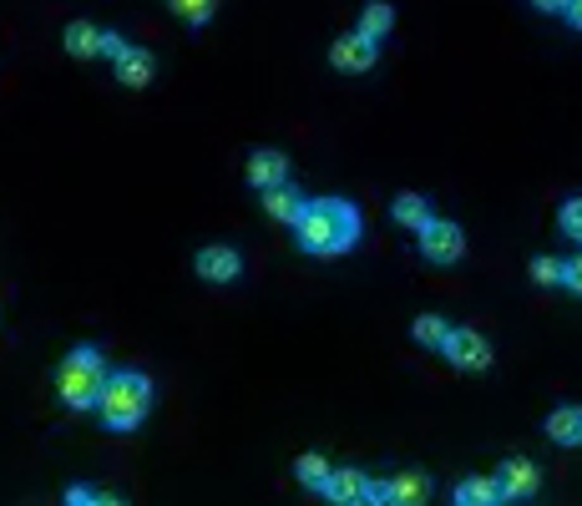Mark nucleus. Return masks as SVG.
<instances>
[{
    "label": "nucleus",
    "mask_w": 582,
    "mask_h": 506,
    "mask_svg": "<svg viewBox=\"0 0 582 506\" xmlns=\"http://www.w3.org/2000/svg\"><path fill=\"white\" fill-rule=\"evenodd\" d=\"M537 11H567V0H532Z\"/></svg>",
    "instance_id": "cd10ccee"
},
{
    "label": "nucleus",
    "mask_w": 582,
    "mask_h": 506,
    "mask_svg": "<svg viewBox=\"0 0 582 506\" xmlns=\"http://www.w3.org/2000/svg\"><path fill=\"white\" fill-rule=\"evenodd\" d=\"M66 51H71L76 61L97 56V51H102V31H97L92 21H71V26H66Z\"/></svg>",
    "instance_id": "f3484780"
},
{
    "label": "nucleus",
    "mask_w": 582,
    "mask_h": 506,
    "mask_svg": "<svg viewBox=\"0 0 582 506\" xmlns=\"http://www.w3.org/2000/svg\"><path fill=\"white\" fill-rule=\"evenodd\" d=\"M264 208H269V218H274V223H289V228H294V223L304 218V208H309V198H304L299 188H289V183H279V188H269V193H264Z\"/></svg>",
    "instance_id": "f8f14e48"
},
{
    "label": "nucleus",
    "mask_w": 582,
    "mask_h": 506,
    "mask_svg": "<svg viewBox=\"0 0 582 506\" xmlns=\"http://www.w3.org/2000/svg\"><path fill=\"white\" fill-rule=\"evenodd\" d=\"M390 213H395V223L410 228V233H426V228H431V203H426L421 193H400V198L390 203Z\"/></svg>",
    "instance_id": "4468645a"
},
{
    "label": "nucleus",
    "mask_w": 582,
    "mask_h": 506,
    "mask_svg": "<svg viewBox=\"0 0 582 506\" xmlns=\"http://www.w3.org/2000/svg\"><path fill=\"white\" fill-rule=\"evenodd\" d=\"M102 390H107V365H102L97 345H76L56 370L61 405L66 410H92V405H102Z\"/></svg>",
    "instance_id": "f03ea898"
},
{
    "label": "nucleus",
    "mask_w": 582,
    "mask_h": 506,
    "mask_svg": "<svg viewBox=\"0 0 582 506\" xmlns=\"http://www.w3.org/2000/svg\"><path fill=\"white\" fill-rule=\"evenodd\" d=\"M329 466L319 451H309V456H299V466H294V476H299V486H309V491H324V481H329Z\"/></svg>",
    "instance_id": "aec40b11"
},
{
    "label": "nucleus",
    "mask_w": 582,
    "mask_h": 506,
    "mask_svg": "<svg viewBox=\"0 0 582 506\" xmlns=\"http://www.w3.org/2000/svg\"><path fill=\"white\" fill-rule=\"evenodd\" d=\"M248 183H254L259 193H269V188L289 183V157H284V152H274V147L254 152V157H248Z\"/></svg>",
    "instance_id": "1a4fd4ad"
},
{
    "label": "nucleus",
    "mask_w": 582,
    "mask_h": 506,
    "mask_svg": "<svg viewBox=\"0 0 582 506\" xmlns=\"http://www.w3.org/2000/svg\"><path fill=\"white\" fill-rule=\"evenodd\" d=\"M238 274H243L238 248H228V243H208V248L198 253V279H203V284H233Z\"/></svg>",
    "instance_id": "6e6552de"
},
{
    "label": "nucleus",
    "mask_w": 582,
    "mask_h": 506,
    "mask_svg": "<svg viewBox=\"0 0 582 506\" xmlns=\"http://www.w3.org/2000/svg\"><path fill=\"white\" fill-rule=\"evenodd\" d=\"M562 16H567V21L582 31V0H567V11H562Z\"/></svg>",
    "instance_id": "bb28decb"
},
{
    "label": "nucleus",
    "mask_w": 582,
    "mask_h": 506,
    "mask_svg": "<svg viewBox=\"0 0 582 506\" xmlns=\"http://www.w3.org/2000/svg\"><path fill=\"white\" fill-rule=\"evenodd\" d=\"M122 51H127V41H122L117 31H102V56H112V61H117Z\"/></svg>",
    "instance_id": "a878e982"
},
{
    "label": "nucleus",
    "mask_w": 582,
    "mask_h": 506,
    "mask_svg": "<svg viewBox=\"0 0 582 506\" xmlns=\"http://www.w3.org/2000/svg\"><path fill=\"white\" fill-rule=\"evenodd\" d=\"M152 76H157V61H152V51H142V46H127V51L117 56V81H122V87L142 92Z\"/></svg>",
    "instance_id": "9b49d317"
},
{
    "label": "nucleus",
    "mask_w": 582,
    "mask_h": 506,
    "mask_svg": "<svg viewBox=\"0 0 582 506\" xmlns=\"http://www.w3.org/2000/svg\"><path fill=\"white\" fill-rule=\"evenodd\" d=\"M365 491H370V476L355 471V466H340V471H329V481H324L319 496L340 501V506H355V501H365Z\"/></svg>",
    "instance_id": "9d476101"
},
{
    "label": "nucleus",
    "mask_w": 582,
    "mask_h": 506,
    "mask_svg": "<svg viewBox=\"0 0 582 506\" xmlns=\"http://www.w3.org/2000/svg\"><path fill=\"white\" fill-rule=\"evenodd\" d=\"M66 501H71V506H97V501H117V496H107V491H97V486H71Z\"/></svg>",
    "instance_id": "b1692460"
},
{
    "label": "nucleus",
    "mask_w": 582,
    "mask_h": 506,
    "mask_svg": "<svg viewBox=\"0 0 582 506\" xmlns=\"http://www.w3.org/2000/svg\"><path fill=\"white\" fill-rule=\"evenodd\" d=\"M390 26H395V11L385 6V0H370V6H365V16H360V36H370V41H385V36H390Z\"/></svg>",
    "instance_id": "6ab92c4d"
},
{
    "label": "nucleus",
    "mask_w": 582,
    "mask_h": 506,
    "mask_svg": "<svg viewBox=\"0 0 582 506\" xmlns=\"http://www.w3.org/2000/svg\"><path fill=\"white\" fill-rule=\"evenodd\" d=\"M375 56H380V41H370V36H360V31H350V36H340L335 46H329V66H335V71H350V76H365V71L375 66Z\"/></svg>",
    "instance_id": "39448f33"
},
{
    "label": "nucleus",
    "mask_w": 582,
    "mask_h": 506,
    "mask_svg": "<svg viewBox=\"0 0 582 506\" xmlns=\"http://www.w3.org/2000/svg\"><path fill=\"white\" fill-rule=\"evenodd\" d=\"M562 289L582 294V253H577V259H567V264H562Z\"/></svg>",
    "instance_id": "393cba45"
},
{
    "label": "nucleus",
    "mask_w": 582,
    "mask_h": 506,
    "mask_svg": "<svg viewBox=\"0 0 582 506\" xmlns=\"http://www.w3.org/2000/svg\"><path fill=\"white\" fill-rule=\"evenodd\" d=\"M532 284L557 289V284H562V259H547V253H537V259H532Z\"/></svg>",
    "instance_id": "4be33fe9"
},
{
    "label": "nucleus",
    "mask_w": 582,
    "mask_h": 506,
    "mask_svg": "<svg viewBox=\"0 0 582 506\" xmlns=\"http://www.w3.org/2000/svg\"><path fill=\"white\" fill-rule=\"evenodd\" d=\"M294 238L304 253L314 259H329V253H350L360 238V213L345 198H309L304 218L294 223Z\"/></svg>",
    "instance_id": "f257e3e1"
},
{
    "label": "nucleus",
    "mask_w": 582,
    "mask_h": 506,
    "mask_svg": "<svg viewBox=\"0 0 582 506\" xmlns=\"http://www.w3.org/2000/svg\"><path fill=\"white\" fill-rule=\"evenodd\" d=\"M173 11H178L188 26H208L213 11H218V0H173Z\"/></svg>",
    "instance_id": "412c9836"
},
{
    "label": "nucleus",
    "mask_w": 582,
    "mask_h": 506,
    "mask_svg": "<svg viewBox=\"0 0 582 506\" xmlns=\"http://www.w3.org/2000/svg\"><path fill=\"white\" fill-rule=\"evenodd\" d=\"M102 420H107V431H137L147 410H152V380L137 375V370H117L107 375V390H102Z\"/></svg>",
    "instance_id": "7ed1b4c3"
},
{
    "label": "nucleus",
    "mask_w": 582,
    "mask_h": 506,
    "mask_svg": "<svg viewBox=\"0 0 582 506\" xmlns=\"http://www.w3.org/2000/svg\"><path fill=\"white\" fill-rule=\"evenodd\" d=\"M496 486H502V501H532L542 491V471L527 456H512V461H502V471H496Z\"/></svg>",
    "instance_id": "423d86ee"
},
{
    "label": "nucleus",
    "mask_w": 582,
    "mask_h": 506,
    "mask_svg": "<svg viewBox=\"0 0 582 506\" xmlns=\"http://www.w3.org/2000/svg\"><path fill=\"white\" fill-rule=\"evenodd\" d=\"M451 496H456V506H496L502 501V486H496V476H466Z\"/></svg>",
    "instance_id": "2eb2a0df"
},
{
    "label": "nucleus",
    "mask_w": 582,
    "mask_h": 506,
    "mask_svg": "<svg viewBox=\"0 0 582 506\" xmlns=\"http://www.w3.org/2000/svg\"><path fill=\"white\" fill-rule=\"evenodd\" d=\"M421 253H426L431 264H441V269L461 264V259H466V233H461V223H451V218H431V228L421 233Z\"/></svg>",
    "instance_id": "20e7f679"
},
{
    "label": "nucleus",
    "mask_w": 582,
    "mask_h": 506,
    "mask_svg": "<svg viewBox=\"0 0 582 506\" xmlns=\"http://www.w3.org/2000/svg\"><path fill=\"white\" fill-rule=\"evenodd\" d=\"M547 436L557 446H582V405H557L547 415Z\"/></svg>",
    "instance_id": "ddd939ff"
},
{
    "label": "nucleus",
    "mask_w": 582,
    "mask_h": 506,
    "mask_svg": "<svg viewBox=\"0 0 582 506\" xmlns=\"http://www.w3.org/2000/svg\"><path fill=\"white\" fill-rule=\"evenodd\" d=\"M446 360L466 375H481L491 365V345L481 340L476 329H451V340H446Z\"/></svg>",
    "instance_id": "0eeeda50"
},
{
    "label": "nucleus",
    "mask_w": 582,
    "mask_h": 506,
    "mask_svg": "<svg viewBox=\"0 0 582 506\" xmlns=\"http://www.w3.org/2000/svg\"><path fill=\"white\" fill-rule=\"evenodd\" d=\"M431 496V481L421 476V471H400L395 481H390V501L395 506H421Z\"/></svg>",
    "instance_id": "dca6fc26"
},
{
    "label": "nucleus",
    "mask_w": 582,
    "mask_h": 506,
    "mask_svg": "<svg viewBox=\"0 0 582 506\" xmlns=\"http://www.w3.org/2000/svg\"><path fill=\"white\" fill-rule=\"evenodd\" d=\"M410 334H415V345H426V350H446V340H451V324L441 319V314H421L410 324Z\"/></svg>",
    "instance_id": "a211bd4d"
},
{
    "label": "nucleus",
    "mask_w": 582,
    "mask_h": 506,
    "mask_svg": "<svg viewBox=\"0 0 582 506\" xmlns=\"http://www.w3.org/2000/svg\"><path fill=\"white\" fill-rule=\"evenodd\" d=\"M557 228L572 238V243H582V198H572V203H562V218H557Z\"/></svg>",
    "instance_id": "5701e85b"
}]
</instances>
